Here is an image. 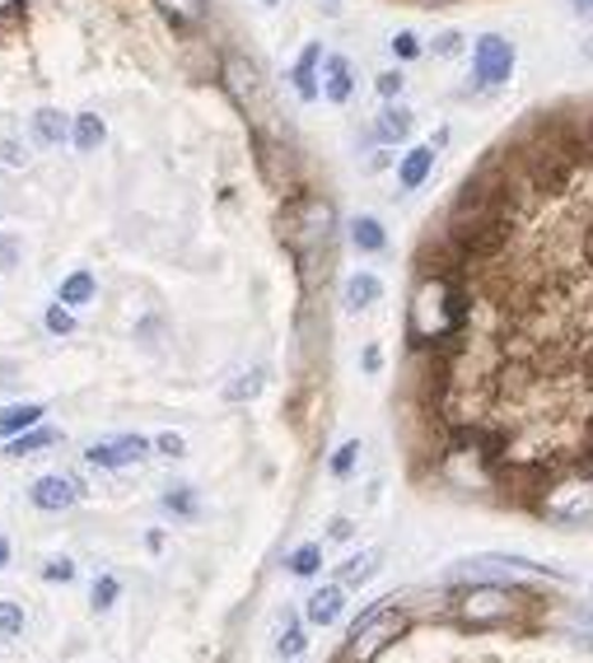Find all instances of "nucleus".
Masks as SVG:
<instances>
[{"label":"nucleus","instance_id":"nucleus-1","mask_svg":"<svg viewBox=\"0 0 593 663\" xmlns=\"http://www.w3.org/2000/svg\"><path fill=\"white\" fill-rule=\"evenodd\" d=\"M514 220H519L514 205L453 201L449 205V220H444V234L459 243V253L476 267V262H491V258L505 253L510 239H514Z\"/></svg>","mask_w":593,"mask_h":663},{"label":"nucleus","instance_id":"nucleus-2","mask_svg":"<svg viewBox=\"0 0 593 663\" xmlns=\"http://www.w3.org/2000/svg\"><path fill=\"white\" fill-rule=\"evenodd\" d=\"M220 80H224V89H230V99L239 103V112L248 118V127H253V131H271V135H285L277 127V103H271V89H267L262 71L243 52H224Z\"/></svg>","mask_w":593,"mask_h":663},{"label":"nucleus","instance_id":"nucleus-3","mask_svg":"<svg viewBox=\"0 0 593 663\" xmlns=\"http://www.w3.org/2000/svg\"><path fill=\"white\" fill-rule=\"evenodd\" d=\"M412 626V616H406L393 599L388 603H379V607H370L360 616V622L351 626V640H346V654H341L336 663H374L393 640Z\"/></svg>","mask_w":593,"mask_h":663},{"label":"nucleus","instance_id":"nucleus-4","mask_svg":"<svg viewBox=\"0 0 593 663\" xmlns=\"http://www.w3.org/2000/svg\"><path fill=\"white\" fill-rule=\"evenodd\" d=\"M542 519L565 523V529H580V523H593V468L575 463V472L561 476L542 491V500L533 505Z\"/></svg>","mask_w":593,"mask_h":663},{"label":"nucleus","instance_id":"nucleus-5","mask_svg":"<svg viewBox=\"0 0 593 663\" xmlns=\"http://www.w3.org/2000/svg\"><path fill=\"white\" fill-rule=\"evenodd\" d=\"M529 603L533 599H523V593L510 584H476L463 593L453 612H459L463 626H500V622H510V616H519Z\"/></svg>","mask_w":593,"mask_h":663},{"label":"nucleus","instance_id":"nucleus-6","mask_svg":"<svg viewBox=\"0 0 593 663\" xmlns=\"http://www.w3.org/2000/svg\"><path fill=\"white\" fill-rule=\"evenodd\" d=\"M514 42L505 33H482L472 42V80L482 89H500L514 76Z\"/></svg>","mask_w":593,"mask_h":663},{"label":"nucleus","instance_id":"nucleus-7","mask_svg":"<svg viewBox=\"0 0 593 663\" xmlns=\"http://www.w3.org/2000/svg\"><path fill=\"white\" fill-rule=\"evenodd\" d=\"M150 449H154V444L145 440V434H118V440H99V444H89V449H84V459L94 463V468L118 472V468H135Z\"/></svg>","mask_w":593,"mask_h":663},{"label":"nucleus","instance_id":"nucleus-8","mask_svg":"<svg viewBox=\"0 0 593 663\" xmlns=\"http://www.w3.org/2000/svg\"><path fill=\"white\" fill-rule=\"evenodd\" d=\"M29 500H33L38 510H48V514H61V510H71L76 500H80V486L71 482V476L52 472V476H38V482H33V491H29Z\"/></svg>","mask_w":593,"mask_h":663},{"label":"nucleus","instance_id":"nucleus-9","mask_svg":"<svg viewBox=\"0 0 593 663\" xmlns=\"http://www.w3.org/2000/svg\"><path fill=\"white\" fill-rule=\"evenodd\" d=\"M328 57H323V42H309V48L300 52V61H294V71H290V80H294V94H300L304 103H313L318 94H323V76H318V66H323Z\"/></svg>","mask_w":593,"mask_h":663},{"label":"nucleus","instance_id":"nucleus-10","mask_svg":"<svg viewBox=\"0 0 593 663\" xmlns=\"http://www.w3.org/2000/svg\"><path fill=\"white\" fill-rule=\"evenodd\" d=\"M351 94H355V66L346 57H328L323 61V99L341 108V103H351Z\"/></svg>","mask_w":593,"mask_h":663},{"label":"nucleus","instance_id":"nucleus-11","mask_svg":"<svg viewBox=\"0 0 593 663\" xmlns=\"http://www.w3.org/2000/svg\"><path fill=\"white\" fill-rule=\"evenodd\" d=\"M341 607H346V584H328V589H318L313 599L304 603V616H309V626H332L336 616H341Z\"/></svg>","mask_w":593,"mask_h":663},{"label":"nucleus","instance_id":"nucleus-12","mask_svg":"<svg viewBox=\"0 0 593 663\" xmlns=\"http://www.w3.org/2000/svg\"><path fill=\"white\" fill-rule=\"evenodd\" d=\"M412 127H416V112L402 108V103H388L379 118H374V135H379L383 145H402L406 135H412Z\"/></svg>","mask_w":593,"mask_h":663},{"label":"nucleus","instance_id":"nucleus-13","mask_svg":"<svg viewBox=\"0 0 593 663\" xmlns=\"http://www.w3.org/2000/svg\"><path fill=\"white\" fill-rule=\"evenodd\" d=\"M430 173H435V145H416V150H406V154H402V164H398L402 192L425 188V178H430Z\"/></svg>","mask_w":593,"mask_h":663},{"label":"nucleus","instance_id":"nucleus-14","mask_svg":"<svg viewBox=\"0 0 593 663\" xmlns=\"http://www.w3.org/2000/svg\"><path fill=\"white\" fill-rule=\"evenodd\" d=\"M379 294H383V281L374 271H355V277H346V285H341V304L351 313H364L370 304H379Z\"/></svg>","mask_w":593,"mask_h":663},{"label":"nucleus","instance_id":"nucleus-15","mask_svg":"<svg viewBox=\"0 0 593 663\" xmlns=\"http://www.w3.org/2000/svg\"><path fill=\"white\" fill-rule=\"evenodd\" d=\"M42 416H48V406H42V402H14V406L0 411V434H6V440H14V434L33 430Z\"/></svg>","mask_w":593,"mask_h":663},{"label":"nucleus","instance_id":"nucleus-16","mask_svg":"<svg viewBox=\"0 0 593 663\" xmlns=\"http://www.w3.org/2000/svg\"><path fill=\"white\" fill-rule=\"evenodd\" d=\"M71 131H76V127H71V118H66V112H57V108H38V112H33V135H38L42 145H61Z\"/></svg>","mask_w":593,"mask_h":663},{"label":"nucleus","instance_id":"nucleus-17","mask_svg":"<svg viewBox=\"0 0 593 663\" xmlns=\"http://www.w3.org/2000/svg\"><path fill=\"white\" fill-rule=\"evenodd\" d=\"M351 248H355V253H383V248H388V230H383L374 215H355L351 220Z\"/></svg>","mask_w":593,"mask_h":663},{"label":"nucleus","instance_id":"nucleus-18","mask_svg":"<svg viewBox=\"0 0 593 663\" xmlns=\"http://www.w3.org/2000/svg\"><path fill=\"white\" fill-rule=\"evenodd\" d=\"M154 6H159V14H164V19H173V29H192V24L207 19L211 0H154Z\"/></svg>","mask_w":593,"mask_h":663},{"label":"nucleus","instance_id":"nucleus-19","mask_svg":"<svg viewBox=\"0 0 593 663\" xmlns=\"http://www.w3.org/2000/svg\"><path fill=\"white\" fill-rule=\"evenodd\" d=\"M103 135H108V127H103V118H99V112H80V118H76V131H71L76 150L94 154V150L103 145Z\"/></svg>","mask_w":593,"mask_h":663},{"label":"nucleus","instance_id":"nucleus-20","mask_svg":"<svg viewBox=\"0 0 593 663\" xmlns=\"http://www.w3.org/2000/svg\"><path fill=\"white\" fill-rule=\"evenodd\" d=\"M285 565H290V575H300V580H313L318 570H323V546H318V542H304V546H294Z\"/></svg>","mask_w":593,"mask_h":663},{"label":"nucleus","instance_id":"nucleus-21","mask_svg":"<svg viewBox=\"0 0 593 663\" xmlns=\"http://www.w3.org/2000/svg\"><path fill=\"white\" fill-rule=\"evenodd\" d=\"M94 290H99V285H94V277H89V271H71V277L61 281V294H57V300L76 309V304H89V300H94Z\"/></svg>","mask_w":593,"mask_h":663},{"label":"nucleus","instance_id":"nucleus-22","mask_svg":"<svg viewBox=\"0 0 593 663\" xmlns=\"http://www.w3.org/2000/svg\"><path fill=\"white\" fill-rule=\"evenodd\" d=\"M48 444H57V430H24V434H14V440H10V459H29V453H38V449H48Z\"/></svg>","mask_w":593,"mask_h":663},{"label":"nucleus","instance_id":"nucleus-23","mask_svg":"<svg viewBox=\"0 0 593 663\" xmlns=\"http://www.w3.org/2000/svg\"><path fill=\"white\" fill-rule=\"evenodd\" d=\"M379 570V552H360V556H351L346 565H341V584L346 589H360L364 580H370Z\"/></svg>","mask_w":593,"mask_h":663},{"label":"nucleus","instance_id":"nucleus-24","mask_svg":"<svg viewBox=\"0 0 593 663\" xmlns=\"http://www.w3.org/2000/svg\"><path fill=\"white\" fill-rule=\"evenodd\" d=\"M262 388H267V370H248V374H239L230 388H224V398H230V402H253Z\"/></svg>","mask_w":593,"mask_h":663},{"label":"nucleus","instance_id":"nucleus-25","mask_svg":"<svg viewBox=\"0 0 593 663\" xmlns=\"http://www.w3.org/2000/svg\"><path fill=\"white\" fill-rule=\"evenodd\" d=\"M24 635V603H0V640H19Z\"/></svg>","mask_w":593,"mask_h":663},{"label":"nucleus","instance_id":"nucleus-26","mask_svg":"<svg viewBox=\"0 0 593 663\" xmlns=\"http://www.w3.org/2000/svg\"><path fill=\"white\" fill-rule=\"evenodd\" d=\"M42 323H48L52 336H71V332H76V313H71V304H61V300H57V304L48 309V318H42Z\"/></svg>","mask_w":593,"mask_h":663},{"label":"nucleus","instance_id":"nucleus-27","mask_svg":"<svg viewBox=\"0 0 593 663\" xmlns=\"http://www.w3.org/2000/svg\"><path fill=\"white\" fill-rule=\"evenodd\" d=\"M164 510L178 514V519H192V514H197V495H192V486H173V491L164 495Z\"/></svg>","mask_w":593,"mask_h":663},{"label":"nucleus","instance_id":"nucleus-28","mask_svg":"<svg viewBox=\"0 0 593 663\" xmlns=\"http://www.w3.org/2000/svg\"><path fill=\"white\" fill-rule=\"evenodd\" d=\"M355 463H360V440H346V444L332 453V463H328V468H332V476H351Z\"/></svg>","mask_w":593,"mask_h":663},{"label":"nucleus","instance_id":"nucleus-29","mask_svg":"<svg viewBox=\"0 0 593 663\" xmlns=\"http://www.w3.org/2000/svg\"><path fill=\"white\" fill-rule=\"evenodd\" d=\"M118 593H122L118 580H112V575H99V580H94V593H89V599H94V612H108L112 603H118Z\"/></svg>","mask_w":593,"mask_h":663},{"label":"nucleus","instance_id":"nucleus-30","mask_svg":"<svg viewBox=\"0 0 593 663\" xmlns=\"http://www.w3.org/2000/svg\"><path fill=\"white\" fill-rule=\"evenodd\" d=\"M421 52H425V42H421V38H416L412 29H402V33H393V57H398V61H416Z\"/></svg>","mask_w":593,"mask_h":663},{"label":"nucleus","instance_id":"nucleus-31","mask_svg":"<svg viewBox=\"0 0 593 663\" xmlns=\"http://www.w3.org/2000/svg\"><path fill=\"white\" fill-rule=\"evenodd\" d=\"M304 645H309V640H304V626H300V622H290V626L281 631L277 654H281V659H294V654H304Z\"/></svg>","mask_w":593,"mask_h":663},{"label":"nucleus","instance_id":"nucleus-32","mask_svg":"<svg viewBox=\"0 0 593 663\" xmlns=\"http://www.w3.org/2000/svg\"><path fill=\"white\" fill-rule=\"evenodd\" d=\"M42 580H52V584H57V580H61V584H71V580H76V561H71V556H52L48 565H42Z\"/></svg>","mask_w":593,"mask_h":663},{"label":"nucleus","instance_id":"nucleus-33","mask_svg":"<svg viewBox=\"0 0 593 663\" xmlns=\"http://www.w3.org/2000/svg\"><path fill=\"white\" fill-rule=\"evenodd\" d=\"M374 89H379V99L393 103V99L402 94V89H406V76H402V71H383V76L374 80Z\"/></svg>","mask_w":593,"mask_h":663},{"label":"nucleus","instance_id":"nucleus-34","mask_svg":"<svg viewBox=\"0 0 593 663\" xmlns=\"http://www.w3.org/2000/svg\"><path fill=\"white\" fill-rule=\"evenodd\" d=\"M430 52H435V57H459L463 52V33L459 29H444L435 42H430Z\"/></svg>","mask_w":593,"mask_h":663},{"label":"nucleus","instance_id":"nucleus-35","mask_svg":"<svg viewBox=\"0 0 593 663\" xmlns=\"http://www.w3.org/2000/svg\"><path fill=\"white\" fill-rule=\"evenodd\" d=\"M154 449L164 453V459H182V453H188V440H182V434H173V430H164V434L154 440Z\"/></svg>","mask_w":593,"mask_h":663},{"label":"nucleus","instance_id":"nucleus-36","mask_svg":"<svg viewBox=\"0 0 593 663\" xmlns=\"http://www.w3.org/2000/svg\"><path fill=\"white\" fill-rule=\"evenodd\" d=\"M14 258H19L14 239H6V234H0V271H10V267H14Z\"/></svg>","mask_w":593,"mask_h":663},{"label":"nucleus","instance_id":"nucleus-37","mask_svg":"<svg viewBox=\"0 0 593 663\" xmlns=\"http://www.w3.org/2000/svg\"><path fill=\"white\" fill-rule=\"evenodd\" d=\"M360 364H364V374H379V364H383V355H379V346H364V355H360Z\"/></svg>","mask_w":593,"mask_h":663},{"label":"nucleus","instance_id":"nucleus-38","mask_svg":"<svg viewBox=\"0 0 593 663\" xmlns=\"http://www.w3.org/2000/svg\"><path fill=\"white\" fill-rule=\"evenodd\" d=\"M351 533H355V529H351V519H332V529H328V538H332V542H346Z\"/></svg>","mask_w":593,"mask_h":663},{"label":"nucleus","instance_id":"nucleus-39","mask_svg":"<svg viewBox=\"0 0 593 663\" xmlns=\"http://www.w3.org/2000/svg\"><path fill=\"white\" fill-rule=\"evenodd\" d=\"M575 14H580V19H589V24H593V0H575Z\"/></svg>","mask_w":593,"mask_h":663},{"label":"nucleus","instance_id":"nucleus-40","mask_svg":"<svg viewBox=\"0 0 593 663\" xmlns=\"http://www.w3.org/2000/svg\"><path fill=\"white\" fill-rule=\"evenodd\" d=\"M6 159H10V164H24V154H19V145H14V141H6Z\"/></svg>","mask_w":593,"mask_h":663},{"label":"nucleus","instance_id":"nucleus-41","mask_svg":"<svg viewBox=\"0 0 593 663\" xmlns=\"http://www.w3.org/2000/svg\"><path fill=\"white\" fill-rule=\"evenodd\" d=\"M575 622H580V626L589 631V645H593V612H580V616H575Z\"/></svg>","mask_w":593,"mask_h":663},{"label":"nucleus","instance_id":"nucleus-42","mask_svg":"<svg viewBox=\"0 0 593 663\" xmlns=\"http://www.w3.org/2000/svg\"><path fill=\"white\" fill-rule=\"evenodd\" d=\"M6 565H10V542L0 538V570H6Z\"/></svg>","mask_w":593,"mask_h":663},{"label":"nucleus","instance_id":"nucleus-43","mask_svg":"<svg viewBox=\"0 0 593 663\" xmlns=\"http://www.w3.org/2000/svg\"><path fill=\"white\" fill-rule=\"evenodd\" d=\"M262 6H281V0H262Z\"/></svg>","mask_w":593,"mask_h":663}]
</instances>
